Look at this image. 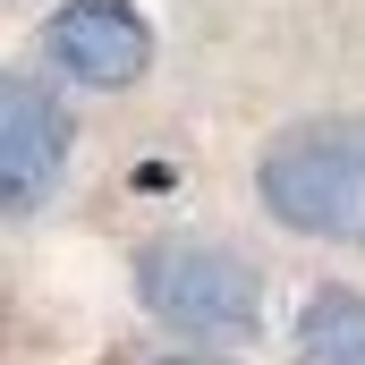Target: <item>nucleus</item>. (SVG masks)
<instances>
[{"label":"nucleus","instance_id":"f257e3e1","mask_svg":"<svg viewBox=\"0 0 365 365\" xmlns=\"http://www.w3.org/2000/svg\"><path fill=\"white\" fill-rule=\"evenodd\" d=\"M255 195L297 238L365 247V119L357 110L289 119L272 145L255 153Z\"/></svg>","mask_w":365,"mask_h":365},{"label":"nucleus","instance_id":"f03ea898","mask_svg":"<svg viewBox=\"0 0 365 365\" xmlns=\"http://www.w3.org/2000/svg\"><path fill=\"white\" fill-rule=\"evenodd\" d=\"M128 280L136 306L187 349H247L264 331V272L221 238H145Z\"/></svg>","mask_w":365,"mask_h":365},{"label":"nucleus","instance_id":"7ed1b4c3","mask_svg":"<svg viewBox=\"0 0 365 365\" xmlns=\"http://www.w3.org/2000/svg\"><path fill=\"white\" fill-rule=\"evenodd\" d=\"M68 145H77L68 102L26 68H0V212H34L68 170Z\"/></svg>","mask_w":365,"mask_h":365},{"label":"nucleus","instance_id":"20e7f679","mask_svg":"<svg viewBox=\"0 0 365 365\" xmlns=\"http://www.w3.org/2000/svg\"><path fill=\"white\" fill-rule=\"evenodd\" d=\"M43 60L68 86L119 93L153 68V26L136 17V0H60L51 26H43Z\"/></svg>","mask_w":365,"mask_h":365},{"label":"nucleus","instance_id":"39448f33","mask_svg":"<svg viewBox=\"0 0 365 365\" xmlns=\"http://www.w3.org/2000/svg\"><path fill=\"white\" fill-rule=\"evenodd\" d=\"M297 365H365V289L314 280L297 306Z\"/></svg>","mask_w":365,"mask_h":365},{"label":"nucleus","instance_id":"423d86ee","mask_svg":"<svg viewBox=\"0 0 365 365\" xmlns=\"http://www.w3.org/2000/svg\"><path fill=\"white\" fill-rule=\"evenodd\" d=\"M145 365H230V357H212V349H170V357H145Z\"/></svg>","mask_w":365,"mask_h":365}]
</instances>
